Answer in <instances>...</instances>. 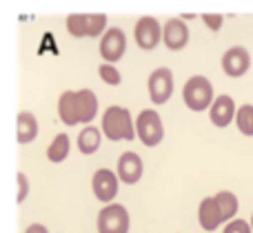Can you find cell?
Wrapping results in <instances>:
<instances>
[{
    "instance_id": "6da1fadb",
    "label": "cell",
    "mask_w": 253,
    "mask_h": 233,
    "mask_svg": "<svg viewBox=\"0 0 253 233\" xmlns=\"http://www.w3.org/2000/svg\"><path fill=\"white\" fill-rule=\"evenodd\" d=\"M102 133L107 136V140H133L138 136L135 131V122L131 118V111L126 107L111 105L107 107V111L102 114Z\"/></svg>"
},
{
    "instance_id": "7a4b0ae2",
    "label": "cell",
    "mask_w": 253,
    "mask_h": 233,
    "mask_svg": "<svg viewBox=\"0 0 253 233\" xmlns=\"http://www.w3.org/2000/svg\"><path fill=\"white\" fill-rule=\"evenodd\" d=\"M182 100L184 105L191 111H207L211 109V105L215 102L213 98V84L207 76H191V78L184 82L182 89Z\"/></svg>"
},
{
    "instance_id": "3957f363",
    "label": "cell",
    "mask_w": 253,
    "mask_h": 233,
    "mask_svg": "<svg viewBox=\"0 0 253 233\" xmlns=\"http://www.w3.org/2000/svg\"><path fill=\"white\" fill-rule=\"evenodd\" d=\"M135 131L144 147H158L165 140V124L156 109H142L135 118Z\"/></svg>"
},
{
    "instance_id": "277c9868",
    "label": "cell",
    "mask_w": 253,
    "mask_h": 233,
    "mask_svg": "<svg viewBox=\"0 0 253 233\" xmlns=\"http://www.w3.org/2000/svg\"><path fill=\"white\" fill-rule=\"evenodd\" d=\"M131 218L125 204H105L98 213V233H129Z\"/></svg>"
},
{
    "instance_id": "5b68a950",
    "label": "cell",
    "mask_w": 253,
    "mask_h": 233,
    "mask_svg": "<svg viewBox=\"0 0 253 233\" xmlns=\"http://www.w3.org/2000/svg\"><path fill=\"white\" fill-rule=\"evenodd\" d=\"M149 87V98L153 105H165L169 102V98L173 96V74L169 67H160V69L151 71L147 80Z\"/></svg>"
},
{
    "instance_id": "8992f818",
    "label": "cell",
    "mask_w": 253,
    "mask_h": 233,
    "mask_svg": "<svg viewBox=\"0 0 253 233\" xmlns=\"http://www.w3.org/2000/svg\"><path fill=\"white\" fill-rule=\"evenodd\" d=\"M162 31H165V27H160V22L153 16H142L135 22V29H133L135 44L140 49H144V51H151V49H156L160 44Z\"/></svg>"
},
{
    "instance_id": "52a82bcc",
    "label": "cell",
    "mask_w": 253,
    "mask_h": 233,
    "mask_svg": "<svg viewBox=\"0 0 253 233\" xmlns=\"http://www.w3.org/2000/svg\"><path fill=\"white\" fill-rule=\"evenodd\" d=\"M126 51V36L120 27H109L107 34L100 40V56L105 58L107 65H114Z\"/></svg>"
},
{
    "instance_id": "ba28073f",
    "label": "cell",
    "mask_w": 253,
    "mask_h": 233,
    "mask_svg": "<svg viewBox=\"0 0 253 233\" xmlns=\"http://www.w3.org/2000/svg\"><path fill=\"white\" fill-rule=\"evenodd\" d=\"M118 182L120 178L111 169H98L91 178L93 195L105 204H114V198L118 195Z\"/></svg>"
},
{
    "instance_id": "9c48e42d",
    "label": "cell",
    "mask_w": 253,
    "mask_h": 233,
    "mask_svg": "<svg viewBox=\"0 0 253 233\" xmlns=\"http://www.w3.org/2000/svg\"><path fill=\"white\" fill-rule=\"evenodd\" d=\"M251 67V56L245 47H231L222 56V71L229 78H242Z\"/></svg>"
},
{
    "instance_id": "30bf717a",
    "label": "cell",
    "mask_w": 253,
    "mask_h": 233,
    "mask_svg": "<svg viewBox=\"0 0 253 233\" xmlns=\"http://www.w3.org/2000/svg\"><path fill=\"white\" fill-rule=\"evenodd\" d=\"M236 116H238L236 100H233L231 96H227V93L215 96V102L211 105V109H209V120H211L213 127H218V129L229 127L231 120H236Z\"/></svg>"
},
{
    "instance_id": "8fae6325",
    "label": "cell",
    "mask_w": 253,
    "mask_h": 233,
    "mask_svg": "<svg viewBox=\"0 0 253 233\" xmlns=\"http://www.w3.org/2000/svg\"><path fill=\"white\" fill-rule=\"evenodd\" d=\"M162 42L171 51H182L189 44V27L184 25L182 18H171L167 20L165 31H162Z\"/></svg>"
},
{
    "instance_id": "7c38bea8",
    "label": "cell",
    "mask_w": 253,
    "mask_h": 233,
    "mask_svg": "<svg viewBox=\"0 0 253 233\" xmlns=\"http://www.w3.org/2000/svg\"><path fill=\"white\" fill-rule=\"evenodd\" d=\"M118 178L120 182H125V185H135V182H140V178H142L144 173V164H142V158H140L138 154H133V151H126L118 158Z\"/></svg>"
},
{
    "instance_id": "4fadbf2b",
    "label": "cell",
    "mask_w": 253,
    "mask_h": 233,
    "mask_svg": "<svg viewBox=\"0 0 253 233\" xmlns=\"http://www.w3.org/2000/svg\"><path fill=\"white\" fill-rule=\"evenodd\" d=\"M76 118H78V124H91V120L96 118L98 114V96L91 91V89H80L76 91Z\"/></svg>"
},
{
    "instance_id": "5bb4252c",
    "label": "cell",
    "mask_w": 253,
    "mask_h": 233,
    "mask_svg": "<svg viewBox=\"0 0 253 233\" xmlns=\"http://www.w3.org/2000/svg\"><path fill=\"white\" fill-rule=\"evenodd\" d=\"M198 222L205 231H215L220 225H224V218H222V211H220L218 202L215 198H205L198 207Z\"/></svg>"
},
{
    "instance_id": "9a60e30c",
    "label": "cell",
    "mask_w": 253,
    "mask_h": 233,
    "mask_svg": "<svg viewBox=\"0 0 253 233\" xmlns=\"http://www.w3.org/2000/svg\"><path fill=\"white\" fill-rule=\"evenodd\" d=\"M18 145H29L38 136V120L31 111H20L18 114Z\"/></svg>"
},
{
    "instance_id": "2e32d148",
    "label": "cell",
    "mask_w": 253,
    "mask_h": 233,
    "mask_svg": "<svg viewBox=\"0 0 253 233\" xmlns=\"http://www.w3.org/2000/svg\"><path fill=\"white\" fill-rule=\"evenodd\" d=\"M100 145H102V129H98V127H84L83 131H80V136H78V149H80V154H84V155H93L98 149H100Z\"/></svg>"
},
{
    "instance_id": "e0dca14e",
    "label": "cell",
    "mask_w": 253,
    "mask_h": 233,
    "mask_svg": "<svg viewBox=\"0 0 253 233\" xmlns=\"http://www.w3.org/2000/svg\"><path fill=\"white\" fill-rule=\"evenodd\" d=\"M76 91H65L58 98V116L67 127H76L78 118H76Z\"/></svg>"
},
{
    "instance_id": "ac0fdd59",
    "label": "cell",
    "mask_w": 253,
    "mask_h": 233,
    "mask_svg": "<svg viewBox=\"0 0 253 233\" xmlns=\"http://www.w3.org/2000/svg\"><path fill=\"white\" fill-rule=\"evenodd\" d=\"M213 198H215V202H218L220 211H222L224 222L229 225L231 220H236V213L240 211V202H238V195L231 194V191H218Z\"/></svg>"
},
{
    "instance_id": "d6986e66",
    "label": "cell",
    "mask_w": 253,
    "mask_h": 233,
    "mask_svg": "<svg viewBox=\"0 0 253 233\" xmlns=\"http://www.w3.org/2000/svg\"><path fill=\"white\" fill-rule=\"evenodd\" d=\"M69 149H71V140H69V136H67V133H58V136L53 138V142L49 145V149H47V158H49V162H53V164L65 162L67 155H69Z\"/></svg>"
},
{
    "instance_id": "ffe728a7",
    "label": "cell",
    "mask_w": 253,
    "mask_h": 233,
    "mask_svg": "<svg viewBox=\"0 0 253 233\" xmlns=\"http://www.w3.org/2000/svg\"><path fill=\"white\" fill-rule=\"evenodd\" d=\"M87 20L89 13H71L67 18V31L74 38H87Z\"/></svg>"
},
{
    "instance_id": "44dd1931",
    "label": "cell",
    "mask_w": 253,
    "mask_h": 233,
    "mask_svg": "<svg viewBox=\"0 0 253 233\" xmlns=\"http://www.w3.org/2000/svg\"><path fill=\"white\" fill-rule=\"evenodd\" d=\"M236 124L242 136H249V138L253 136V105H242L240 109H238Z\"/></svg>"
},
{
    "instance_id": "7402d4cb",
    "label": "cell",
    "mask_w": 253,
    "mask_h": 233,
    "mask_svg": "<svg viewBox=\"0 0 253 233\" xmlns=\"http://www.w3.org/2000/svg\"><path fill=\"white\" fill-rule=\"evenodd\" d=\"M107 16L105 13H89L87 20V36L89 38H98V36L107 34Z\"/></svg>"
},
{
    "instance_id": "603a6c76",
    "label": "cell",
    "mask_w": 253,
    "mask_h": 233,
    "mask_svg": "<svg viewBox=\"0 0 253 233\" xmlns=\"http://www.w3.org/2000/svg\"><path fill=\"white\" fill-rule=\"evenodd\" d=\"M98 76H100L102 82L111 84V87H118V84L123 82V74H120V71L116 69L114 65H107V62L98 67Z\"/></svg>"
},
{
    "instance_id": "cb8c5ba5",
    "label": "cell",
    "mask_w": 253,
    "mask_h": 233,
    "mask_svg": "<svg viewBox=\"0 0 253 233\" xmlns=\"http://www.w3.org/2000/svg\"><path fill=\"white\" fill-rule=\"evenodd\" d=\"M202 22H205L207 27H209V31H220L222 29V22H224V16L222 13H202Z\"/></svg>"
},
{
    "instance_id": "d4e9b609",
    "label": "cell",
    "mask_w": 253,
    "mask_h": 233,
    "mask_svg": "<svg viewBox=\"0 0 253 233\" xmlns=\"http://www.w3.org/2000/svg\"><path fill=\"white\" fill-rule=\"evenodd\" d=\"M222 233H253V229L247 220H231L227 227H224Z\"/></svg>"
},
{
    "instance_id": "484cf974",
    "label": "cell",
    "mask_w": 253,
    "mask_h": 233,
    "mask_svg": "<svg viewBox=\"0 0 253 233\" xmlns=\"http://www.w3.org/2000/svg\"><path fill=\"white\" fill-rule=\"evenodd\" d=\"M29 195V182H27V176L22 171H18V204H22Z\"/></svg>"
},
{
    "instance_id": "4316f807",
    "label": "cell",
    "mask_w": 253,
    "mask_h": 233,
    "mask_svg": "<svg viewBox=\"0 0 253 233\" xmlns=\"http://www.w3.org/2000/svg\"><path fill=\"white\" fill-rule=\"evenodd\" d=\"M25 233H49V231H47V227H44V225L36 222V225H29V227H27Z\"/></svg>"
},
{
    "instance_id": "83f0119b",
    "label": "cell",
    "mask_w": 253,
    "mask_h": 233,
    "mask_svg": "<svg viewBox=\"0 0 253 233\" xmlns=\"http://www.w3.org/2000/svg\"><path fill=\"white\" fill-rule=\"evenodd\" d=\"M251 229H253V213H251Z\"/></svg>"
}]
</instances>
